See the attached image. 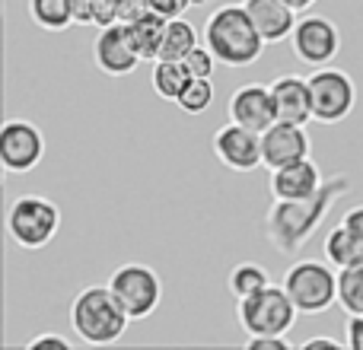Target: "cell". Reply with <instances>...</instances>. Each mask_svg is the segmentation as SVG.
I'll return each mask as SVG.
<instances>
[{"instance_id":"obj_1","label":"cell","mask_w":363,"mask_h":350,"mask_svg":"<svg viewBox=\"0 0 363 350\" xmlns=\"http://www.w3.org/2000/svg\"><path fill=\"white\" fill-rule=\"evenodd\" d=\"M351 191V179L347 175H332V179L322 181V188L313 194V198L303 201H274L268 207V217H264V232L274 242L277 252H300L303 245L309 242L319 223L325 220V213L335 207V201L341 194Z\"/></svg>"},{"instance_id":"obj_2","label":"cell","mask_w":363,"mask_h":350,"mask_svg":"<svg viewBox=\"0 0 363 350\" xmlns=\"http://www.w3.org/2000/svg\"><path fill=\"white\" fill-rule=\"evenodd\" d=\"M204 45L226 67H252L264 55V38L255 29L245 4H223L207 16Z\"/></svg>"},{"instance_id":"obj_3","label":"cell","mask_w":363,"mask_h":350,"mask_svg":"<svg viewBox=\"0 0 363 350\" xmlns=\"http://www.w3.org/2000/svg\"><path fill=\"white\" fill-rule=\"evenodd\" d=\"M131 315L128 309L118 303V296L112 293V287H83L80 293L70 303V328L74 334L89 347H108L115 341H121V334L131 325Z\"/></svg>"},{"instance_id":"obj_4","label":"cell","mask_w":363,"mask_h":350,"mask_svg":"<svg viewBox=\"0 0 363 350\" xmlns=\"http://www.w3.org/2000/svg\"><path fill=\"white\" fill-rule=\"evenodd\" d=\"M284 290L303 315H322L338 306V268L319 258H300L284 274Z\"/></svg>"},{"instance_id":"obj_5","label":"cell","mask_w":363,"mask_h":350,"mask_svg":"<svg viewBox=\"0 0 363 350\" xmlns=\"http://www.w3.org/2000/svg\"><path fill=\"white\" fill-rule=\"evenodd\" d=\"M61 230V210L42 194H19L6 207V236L26 252H38Z\"/></svg>"},{"instance_id":"obj_6","label":"cell","mask_w":363,"mask_h":350,"mask_svg":"<svg viewBox=\"0 0 363 350\" xmlns=\"http://www.w3.org/2000/svg\"><path fill=\"white\" fill-rule=\"evenodd\" d=\"M296 315H300L296 303L290 300L287 290L274 287V283L236 300V319L245 334H287Z\"/></svg>"},{"instance_id":"obj_7","label":"cell","mask_w":363,"mask_h":350,"mask_svg":"<svg viewBox=\"0 0 363 350\" xmlns=\"http://www.w3.org/2000/svg\"><path fill=\"white\" fill-rule=\"evenodd\" d=\"M108 287H112V293L118 296V303L128 309V315L134 322L153 315L160 309V303H163V281H160V274L150 264L140 261L121 264V268L112 271Z\"/></svg>"},{"instance_id":"obj_8","label":"cell","mask_w":363,"mask_h":350,"mask_svg":"<svg viewBox=\"0 0 363 350\" xmlns=\"http://www.w3.org/2000/svg\"><path fill=\"white\" fill-rule=\"evenodd\" d=\"M309 93H313V118L319 125H341L354 112L357 86L338 67H319L309 77Z\"/></svg>"},{"instance_id":"obj_9","label":"cell","mask_w":363,"mask_h":350,"mask_svg":"<svg viewBox=\"0 0 363 350\" xmlns=\"http://www.w3.org/2000/svg\"><path fill=\"white\" fill-rule=\"evenodd\" d=\"M290 48L306 67H328L341 51V29L328 16H303L290 35Z\"/></svg>"},{"instance_id":"obj_10","label":"cell","mask_w":363,"mask_h":350,"mask_svg":"<svg viewBox=\"0 0 363 350\" xmlns=\"http://www.w3.org/2000/svg\"><path fill=\"white\" fill-rule=\"evenodd\" d=\"M45 157V137L32 121L10 118L0 128V166L10 175L32 172Z\"/></svg>"},{"instance_id":"obj_11","label":"cell","mask_w":363,"mask_h":350,"mask_svg":"<svg viewBox=\"0 0 363 350\" xmlns=\"http://www.w3.org/2000/svg\"><path fill=\"white\" fill-rule=\"evenodd\" d=\"M93 61L102 74L108 77H131L138 70V64L144 61L131 38V29L128 23H108L102 26V32L96 35L93 42Z\"/></svg>"},{"instance_id":"obj_12","label":"cell","mask_w":363,"mask_h":350,"mask_svg":"<svg viewBox=\"0 0 363 350\" xmlns=\"http://www.w3.org/2000/svg\"><path fill=\"white\" fill-rule=\"evenodd\" d=\"M213 153H217L220 163L233 172H252V169H258V166H264L262 134L252 131V128L236 125V121L223 125L213 134Z\"/></svg>"},{"instance_id":"obj_13","label":"cell","mask_w":363,"mask_h":350,"mask_svg":"<svg viewBox=\"0 0 363 350\" xmlns=\"http://www.w3.org/2000/svg\"><path fill=\"white\" fill-rule=\"evenodd\" d=\"M226 115H230V121H236V125L264 134L277 121L271 86H264V83H245V86H239L236 93L230 96V102H226Z\"/></svg>"},{"instance_id":"obj_14","label":"cell","mask_w":363,"mask_h":350,"mask_svg":"<svg viewBox=\"0 0 363 350\" xmlns=\"http://www.w3.org/2000/svg\"><path fill=\"white\" fill-rule=\"evenodd\" d=\"M313 140L306 134V125H290V121H274L268 131L262 134V157L268 169H281V166L309 159Z\"/></svg>"},{"instance_id":"obj_15","label":"cell","mask_w":363,"mask_h":350,"mask_svg":"<svg viewBox=\"0 0 363 350\" xmlns=\"http://www.w3.org/2000/svg\"><path fill=\"white\" fill-rule=\"evenodd\" d=\"M322 169L309 159H300V163L281 166V169H271L268 175V191L274 201H303L313 198L315 191L322 188Z\"/></svg>"},{"instance_id":"obj_16","label":"cell","mask_w":363,"mask_h":350,"mask_svg":"<svg viewBox=\"0 0 363 350\" xmlns=\"http://www.w3.org/2000/svg\"><path fill=\"white\" fill-rule=\"evenodd\" d=\"M271 96H274L277 121H290V125H309L313 118V93H309V80L294 74H284L268 83Z\"/></svg>"},{"instance_id":"obj_17","label":"cell","mask_w":363,"mask_h":350,"mask_svg":"<svg viewBox=\"0 0 363 350\" xmlns=\"http://www.w3.org/2000/svg\"><path fill=\"white\" fill-rule=\"evenodd\" d=\"M245 10H249L255 29L262 32V38L268 45H277L284 38L294 35L296 29V10L287 0H245Z\"/></svg>"},{"instance_id":"obj_18","label":"cell","mask_w":363,"mask_h":350,"mask_svg":"<svg viewBox=\"0 0 363 350\" xmlns=\"http://www.w3.org/2000/svg\"><path fill=\"white\" fill-rule=\"evenodd\" d=\"M125 23H128V29H131V38H134V45H138L140 57H144V61H157L160 42H163V32H166V23H169V19H166L163 13L144 6L138 16L125 19Z\"/></svg>"},{"instance_id":"obj_19","label":"cell","mask_w":363,"mask_h":350,"mask_svg":"<svg viewBox=\"0 0 363 350\" xmlns=\"http://www.w3.org/2000/svg\"><path fill=\"white\" fill-rule=\"evenodd\" d=\"M191 83V74L182 61H169V57H157L150 70V86L163 102H179L185 86Z\"/></svg>"},{"instance_id":"obj_20","label":"cell","mask_w":363,"mask_h":350,"mask_svg":"<svg viewBox=\"0 0 363 350\" xmlns=\"http://www.w3.org/2000/svg\"><path fill=\"white\" fill-rule=\"evenodd\" d=\"M29 19L45 32H64L77 23V0H29Z\"/></svg>"},{"instance_id":"obj_21","label":"cell","mask_w":363,"mask_h":350,"mask_svg":"<svg viewBox=\"0 0 363 350\" xmlns=\"http://www.w3.org/2000/svg\"><path fill=\"white\" fill-rule=\"evenodd\" d=\"M325 261L332 264V268H351V264L363 261V239L354 236L351 230H347L345 223H338L332 232L325 236Z\"/></svg>"},{"instance_id":"obj_22","label":"cell","mask_w":363,"mask_h":350,"mask_svg":"<svg viewBox=\"0 0 363 350\" xmlns=\"http://www.w3.org/2000/svg\"><path fill=\"white\" fill-rule=\"evenodd\" d=\"M198 42V29H194L188 19H169L166 23V32H163V42H160V55L157 57H169V61H182L188 51L194 48Z\"/></svg>"},{"instance_id":"obj_23","label":"cell","mask_w":363,"mask_h":350,"mask_svg":"<svg viewBox=\"0 0 363 350\" xmlns=\"http://www.w3.org/2000/svg\"><path fill=\"white\" fill-rule=\"evenodd\" d=\"M268 283H271L268 268H264V264H255V261H239L236 268L230 271V277H226V290H230L236 300L258 293V290H264Z\"/></svg>"},{"instance_id":"obj_24","label":"cell","mask_w":363,"mask_h":350,"mask_svg":"<svg viewBox=\"0 0 363 350\" xmlns=\"http://www.w3.org/2000/svg\"><path fill=\"white\" fill-rule=\"evenodd\" d=\"M338 306L347 315H363V261L338 271Z\"/></svg>"},{"instance_id":"obj_25","label":"cell","mask_w":363,"mask_h":350,"mask_svg":"<svg viewBox=\"0 0 363 350\" xmlns=\"http://www.w3.org/2000/svg\"><path fill=\"white\" fill-rule=\"evenodd\" d=\"M176 106L185 115H201L213 106V83L204 80V77H191V83L185 86V93L179 96Z\"/></svg>"},{"instance_id":"obj_26","label":"cell","mask_w":363,"mask_h":350,"mask_svg":"<svg viewBox=\"0 0 363 350\" xmlns=\"http://www.w3.org/2000/svg\"><path fill=\"white\" fill-rule=\"evenodd\" d=\"M182 64L188 67V74H191V77H204V80H211L220 61H217V55H213L207 45H194V48L182 57Z\"/></svg>"},{"instance_id":"obj_27","label":"cell","mask_w":363,"mask_h":350,"mask_svg":"<svg viewBox=\"0 0 363 350\" xmlns=\"http://www.w3.org/2000/svg\"><path fill=\"white\" fill-rule=\"evenodd\" d=\"M245 347L249 350H290L287 334H245Z\"/></svg>"},{"instance_id":"obj_28","label":"cell","mask_w":363,"mask_h":350,"mask_svg":"<svg viewBox=\"0 0 363 350\" xmlns=\"http://www.w3.org/2000/svg\"><path fill=\"white\" fill-rule=\"evenodd\" d=\"M26 350H70V341L61 334H38L26 344Z\"/></svg>"},{"instance_id":"obj_29","label":"cell","mask_w":363,"mask_h":350,"mask_svg":"<svg viewBox=\"0 0 363 350\" xmlns=\"http://www.w3.org/2000/svg\"><path fill=\"white\" fill-rule=\"evenodd\" d=\"M345 341L351 350H363V315H347Z\"/></svg>"},{"instance_id":"obj_30","label":"cell","mask_w":363,"mask_h":350,"mask_svg":"<svg viewBox=\"0 0 363 350\" xmlns=\"http://www.w3.org/2000/svg\"><path fill=\"white\" fill-rule=\"evenodd\" d=\"M341 223H345L347 230L354 232V236H360V239H363V204H354L351 210H347L345 217H341Z\"/></svg>"},{"instance_id":"obj_31","label":"cell","mask_w":363,"mask_h":350,"mask_svg":"<svg viewBox=\"0 0 363 350\" xmlns=\"http://www.w3.org/2000/svg\"><path fill=\"white\" fill-rule=\"evenodd\" d=\"M315 347L338 350V347H347V341H338V338H306L303 341V350H315Z\"/></svg>"},{"instance_id":"obj_32","label":"cell","mask_w":363,"mask_h":350,"mask_svg":"<svg viewBox=\"0 0 363 350\" xmlns=\"http://www.w3.org/2000/svg\"><path fill=\"white\" fill-rule=\"evenodd\" d=\"M287 4L294 6L296 13H303V10H309V6H315V4H319V0H287Z\"/></svg>"},{"instance_id":"obj_33","label":"cell","mask_w":363,"mask_h":350,"mask_svg":"<svg viewBox=\"0 0 363 350\" xmlns=\"http://www.w3.org/2000/svg\"><path fill=\"white\" fill-rule=\"evenodd\" d=\"M207 0H188V6H204Z\"/></svg>"}]
</instances>
